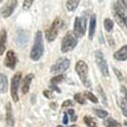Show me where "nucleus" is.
Returning a JSON list of instances; mask_svg holds the SVG:
<instances>
[{
  "mask_svg": "<svg viewBox=\"0 0 127 127\" xmlns=\"http://www.w3.org/2000/svg\"><path fill=\"white\" fill-rule=\"evenodd\" d=\"M113 26H114V24H113V21H112L111 19L106 18V19L104 20V28H105L106 31L110 32V31L113 29Z\"/></svg>",
  "mask_w": 127,
  "mask_h": 127,
  "instance_id": "22",
  "label": "nucleus"
},
{
  "mask_svg": "<svg viewBox=\"0 0 127 127\" xmlns=\"http://www.w3.org/2000/svg\"><path fill=\"white\" fill-rule=\"evenodd\" d=\"M114 10H115V17L117 18V20L121 24H123L127 29V14H126V12L121 8V6L119 4L114 5Z\"/></svg>",
  "mask_w": 127,
  "mask_h": 127,
  "instance_id": "11",
  "label": "nucleus"
},
{
  "mask_svg": "<svg viewBox=\"0 0 127 127\" xmlns=\"http://www.w3.org/2000/svg\"><path fill=\"white\" fill-rule=\"evenodd\" d=\"M104 125L105 127H121V124L111 117L104 120Z\"/></svg>",
  "mask_w": 127,
  "mask_h": 127,
  "instance_id": "19",
  "label": "nucleus"
},
{
  "mask_svg": "<svg viewBox=\"0 0 127 127\" xmlns=\"http://www.w3.org/2000/svg\"><path fill=\"white\" fill-rule=\"evenodd\" d=\"M6 41H7V32L5 29L0 31V55H2L6 49Z\"/></svg>",
  "mask_w": 127,
  "mask_h": 127,
  "instance_id": "15",
  "label": "nucleus"
},
{
  "mask_svg": "<svg viewBox=\"0 0 127 127\" xmlns=\"http://www.w3.org/2000/svg\"><path fill=\"white\" fill-rule=\"evenodd\" d=\"M83 120H84V123L88 127H97V123L95 122V120L91 116H84Z\"/></svg>",
  "mask_w": 127,
  "mask_h": 127,
  "instance_id": "20",
  "label": "nucleus"
},
{
  "mask_svg": "<svg viewBox=\"0 0 127 127\" xmlns=\"http://www.w3.org/2000/svg\"><path fill=\"white\" fill-rule=\"evenodd\" d=\"M16 63H17V58H16V55H15L14 51L13 50L7 51L5 59H4V65L6 67H8L9 69L13 70L16 67Z\"/></svg>",
  "mask_w": 127,
  "mask_h": 127,
  "instance_id": "10",
  "label": "nucleus"
},
{
  "mask_svg": "<svg viewBox=\"0 0 127 127\" xmlns=\"http://www.w3.org/2000/svg\"><path fill=\"white\" fill-rule=\"evenodd\" d=\"M44 52V45H43V35L41 31H37L34 38V44L30 51V58L33 61H38Z\"/></svg>",
  "mask_w": 127,
  "mask_h": 127,
  "instance_id": "1",
  "label": "nucleus"
},
{
  "mask_svg": "<svg viewBox=\"0 0 127 127\" xmlns=\"http://www.w3.org/2000/svg\"><path fill=\"white\" fill-rule=\"evenodd\" d=\"M72 105H74L72 100H65L64 102L62 103V107L63 108H64V107H69V106H72Z\"/></svg>",
  "mask_w": 127,
  "mask_h": 127,
  "instance_id": "33",
  "label": "nucleus"
},
{
  "mask_svg": "<svg viewBox=\"0 0 127 127\" xmlns=\"http://www.w3.org/2000/svg\"><path fill=\"white\" fill-rule=\"evenodd\" d=\"M86 27H87V18H86V16L84 14L82 16H80V17H76L75 18L73 32L78 38L84 36V34L86 32Z\"/></svg>",
  "mask_w": 127,
  "mask_h": 127,
  "instance_id": "5",
  "label": "nucleus"
},
{
  "mask_svg": "<svg viewBox=\"0 0 127 127\" xmlns=\"http://www.w3.org/2000/svg\"><path fill=\"white\" fill-rule=\"evenodd\" d=\"M50 88H51V90H56L58 93H60V92H61V90L57 87V85H56V84H51V85H50Z\"/></svg>",
  "mask_w": 127,
  "mask_h": 127,
  "instance_id": "36",
  "label": "nucleus"
},
{
  "mask_svg": "<svg viewBox=\"0 0 127 127\" xmlns=\"http://www.w3.org/2000/svg\"><path fill=\"white\" fill-rule=\"evenodd\" d=\"M118 103H119V107H120L123 115L125 117H127V104L125 103V101L123 99H119L118 100Z\"/></svg>",
  "mask_w": 127,
  "mask_h": 127,
  "instance_id": "23",
  "label": "nucleus"
},
{
  "mask_svg": "<svg viewBox=\"0 0 127 127\" xmlns=\"http://www.w3.org/2000/svg\"><path fill=\"white\" fill-rule=\"evenodd\" d=\"M70 66V61L67 58H60L56 61L54 65H52L50 71L51 73H61L66 71Z\"/></svg>",
  "mask_w": 127,
  "mask_h": 127,
  "instance_id": "8",
  "label": "nucleus"
},
{
  "mask_svg": "<svg viewBox=\"0 0 127 127\" xmlns=\"http://www.w3.org/2000/svg\"><path fill=\"white\" fill-rule=\"evenodd\" d=\"M94 55H95V60H96L97 66L99 67L101 73L104 76H108L109 75V69H108V65H107V62L104 58L103 53L100 50H97V51H95Z\"/></svg>",
  "mask_w": 127,
  "mask_h": 127,
  "instance_id": "7",
  "label": "nucleus"
},
{
  "mask_svg": "<svg viewBox=\"0 0 127 127\" xmlns=\"http://www.w3.org/2000/svg\"><path fill=\"white\" fill-rule=\"evenodd\" d=\"M84 97L87 98V99H89V100H90L91 102H93V103H98V99H97V97L95 96L93 93H91V92H89V91L84 92Z\"/></svg>",
  "mask_w": 127,
  "mask_h": 127,
  "instance_id": "21",
  "label": "nucleus"
},
{
  "mask_svg": "<svg viewBox=\"0 0 127 127\" xmlns=\"http://www.w3.org/2000/svg\"><path fill=\"white\" fill-rule=\"evenodd\" d=\"M74 99H75V101H76L77 103H79V104H81V105L85 104V97L82 96V94H80V93H76V94L74 95Z\"/></svg>",
  "mask_w": 127,
  "mask_h": 127,
  "instance_id": "26",
  "label": "nucleus"
},
{
  "mask_svg": "<svg viewBox=\"0 0 127 127\" xmlns=\"http://www.w3.org/2000/svg\"><path fill=\"white\" fill-rule=\"evenodd\" d=\"M77 36L74 34V32L72 31H69L65 34V36L63 37L62 39V42H61V52L63 53H67L71 50H73L77 43H78V40H77Z\"/></svg>",
  "mask_w": 127,
  "mask_h": 127,
  "instance_id": "2",
  "label": "nucleus"
},
{
  "mask_svg": "<svg viewBox=\"0 0 127 127\" xmlns=\"http://www.w3.org/2000/svg\"><path fill=\"white\" fill-rule=\"evenodd\" d=\"M57 127H64V126H61V125H58ZM71 127H74V126H71Z\"/></svg>",
  "mask_w": 127,
  "mask_h": 127,
  "instance_id": "38",
  "label": "nucleus"
},
{
  "mask_svg": "<svg viewBox=\"0 0 127 127\" xmlns=\"http://www.w3.org/2000/svg\"><path fill=\"white\" fill-rule=\"evenodd\" d=\"M75 70H76L82 84L85 87H90L91 83L88 80V66L86 64V62H84L83 60L77 61L76 65H75Z\"/></svg>",
  "mask_w": 127,
  "mask_h": 127,
  "instance_id": "3",
  "label": "nucleus"
},
{
  "mask_svg": "<svg viewBox=\"0 0 127 127\" xmlns=\"http://www.w3.org/2000/svg\"><path fill=\"white\" fill-rule=\"evenodd\" d=\"M52 108H56V103H50Z\"/></svg>",
  "mask_w": 127,
  "mask_h": 127,
  "instance_id": "37",
  "label": "nucleus"
},
{
  "mask_svg": "<svg viewBox=\"0 0 127 127\" xmlns=\"http://www.w3.org/2000/svg\"><path fill=\"white\" fill-rule=\"evenodd\" d=\"M34 75L33 74H27L24 79L22 80V86H21V92L23 94H27L28 91H29V87H30V84H31V81H32Z\"/></svg>",
  "mask_w": 127,
  "mask_h": 127,
  "instance_id": "13",
  "label": "nucleus"
},
{
  "mask_svg": "<svg viewBox=\"0 0 127 127\" xmlns=\"http://www.w3.org/2000/svg\"><path fill=\"white\" fill-rule=\"evenodd\" d=\"M63 26V21L60 18H56L53 22L50 28H48L45 31V37L49 42H52L58 35V31L62 28Z\"/></svg>",
  "mask_w": 127,
  "mask_h": 127,
  "instance_id": "4",
  "label": "nucleus"
},
{
  "mask_svg": "<svg viewBox=\"0 0 127 127\" xmlns=\"http://www.w3.org/2000/svg\"><path fill=\"white\" fill-rule=\"evenodd\" d=\"M121 92H122V94H123V100H124L125 103L127 104V88L124 87V86H122V87H121Z\"/></svg>",
  "mask_w": 127,
  "mask_h": 127,
  "instance_id": "32",
  "label": "nucleus"
},
{
  "mask_svg": "<svg viewBox=\"0 0 127 127\" xmlns=\"http://www.w3.org/2000/svg\"><path fill=\"white\" fill-rule=\"evenodd\" d=\"M100 1H101V0H100Z\"/></svg>",
  "mask_w": 127,
  "mask_h": 127,
  "instance_id": "40",
  "label": "nucleus"
},
{
  "mask_svg": "<svg viewBox=\"0 0 127 127\" xmlns=\"http://www.w3.org/2000/svg\"><path fill=\"white\" fill-rule=\"evenodd\" d=\"M33 2L34 0H24L23 1V9L24 10H29L31 8V6L33 5Z\"/></svg>",
  "mask_w": 127,
  "mask_h": 127,
  "instance_id": "28",
  "label": "nucleus"
},
{
  "mask_svg": "<svg viewBox=\"0 0 127 127\" xmlns=\"http://www.w3.org/2000/svg\"><path fill=\"white\" fill-rule=\"evenodd\" d=\"M95 114H96L99 118L104 119V118H106V117H107L108 112H107V111H105V110H102V109H95Z\"/></svg>",
  "mask_w": 127,
  "mask_h": 127,
  "instance_id": "27",
  "label": "nucleus"
},
{
  "mask_svg": "<svg viewBox=\"0 0 127 127\" xmlns=\"http://www.w3.org/2000/svg\"><path fill=\"white\" fill-rule=\"evenodd\" d=\"M17 6V0H8V1L1 7V15L4 18H8L12 15V13L14 12L15 8Z\"/></svg>",
  "mask_w": 127,
  "mask_h": 127,
  "instance_id": "9",
  "label": "nucleus"
},
{
  "mask_svg": "<svg viewBox=\"0 0 127 127\" xmlns=\"http://www.w3.org/2000/svg\"><path fill=\"white\" fill-rule=\"evenodd\" d=\"M21 80H22V74H21V72H17L12 77V80H11V88H10V91H11L12 100L14 102H17L19 100V97H18V88H19V84H20Z\"/></svg>",
  "mask_w": 127,
  "mask_h": 127,
  "instance_id": "6",
  "label": "nucleus"
},
{
  "mask_svg": "<svg viewBox=\"0 0 127 127\" xmlns=\"http://www.w3.org/2000/svg\"><path fill=\"white\" fill-rule=\"evenodd\" d=\"M63 124H67L68 123V114H67V112H64V115H63Z\"/></svg>",
  "mask_w": 127,
  "mask_h": 127,
  "instance_id": "35",
  "label": "nucleus"
},
{
  "mask_svg": "<svg viewBox=\"0 0 127 127\" xmlns=\"http://www.w3.org/2000/svg\"><path fill=\"white\" fill-rule=\"evenodd\" d=\"M97 91H98V93L100 94V96H101L102 103H103L104 105H107V98H106V96H105V92L103 91V89H102V87H101L100 85L97 86Z\"/></svg>",
  "mask_w": 127,
  "mask_h": 127,
  "instance_id": "25",
  "label": "nucleus"
},
{
  "mask_svg": "<svg viewBox=\"0 0 127 127\" xmlns=\"http://www.w3.org/2000/svg\"><path fill=\"white\" fill-rule=\"evenodd\" d=\"M67 112V114H68V116L70 117V120L71 121H76V119H77V116H76V114H75V111L73 110V109H69V110H67L66 111Z\"/></svg>",
  "mask_w": 127,
  "mask_h": 127,
  "instance_id": "29",
  "label": "nucleus"
},
{
  "mask_svg": "<svg viewBox=\"0 0 127 127\" xmlns=\"http://www.w3.org/2000/svg\"><path fill=\"white\" fill-rule=\"evenodd\" d=\"M6 123L10 127H13L14 123H15L14 116H13V111H12V106H11L10 102H8L6 104Z\"/></svg>",
  "mask_w": 127,
  "mask_h": 127,
  "instance_id": "12",
  "label": "nucleus"
},
{
  "mask_svg": "<svg viewBox=\"0 0 127 127\" xmlns=\"http://www.w3.org/2000/svg\"><path fill=\"white\" fill-rule=\"evenodd\" d=\"M118 4L121 6V8L127 13V0H118Z\"/></svg>",
  "mask_w": 127,
  "mask_h": 127,
  "instance_id": "31",
  "label": "nucleus"
},
{
  "mask_svg": "<svg viewBox=\"0 0 127 127\" xmlns=\"http://www.w3.org/2000/svg\"><path fill=\"white\" fill-rule=\"evenodd\" d=\"M113 71H114V73L116 74V76H117V78L119 79V80H122V78H123V76H122V74H121V72L117 69V68H113Z\"/></svg>",
  "mask_w": 127,
  "mask_h": 127,
  "instance_id": "34",
  "label": "nucleus"
},
{
  "mask_svg": "<svg viewBox=\"0 0 127 127\" xmlns=\"http://www.w3.org/2000/svg\"><path fill=\"white\" fill-rule=\"evenodd\" d=\"M0 1H3V0H0Z\"/></svg>",
  "mask_w": 127,
  "mask_h": 127,
  "instance_id": "39",
  "label": "nucleus"
},
{
  "mask_svg": "<svg viewBox=\"0 0 127 127\" xmlns=\"http://www.w3.org/2000/svg\"><path fill=\"white\" fill-rule=\"evenodd\" d=\"M8 87V79L7 76L4 75L3 73H0V92L5 93L7 91Z\"/></svg>",
  "mask_w": 127,
  "mask_h": 127,
  "instance_id": "17",
  "label": "nucleus"
},
{
  "mask_svg": "<svg viewBox=\"0 0 127 127\" xmlns=\"http://www.w3.org/2000/svg\"><path fill=\"white\" fill-rule=\"evenodd\" d=\"M80 3V0H67V2H66V8L68 11H75L78 7Z\"/></svg>",
  "mask_w": 127,
  "mask_h": 127,
  "instance_id": "18",
  "label": "nucleus"
},
{
  "mask_svg": "<svg viewBox=\"0 0 127 127\" xmlns=\"http://www.w3.org/2000/svg\"><path fill=\"white\" fill-rule=\"evenodd\" d=\"M114 58L118 61H124L127 59V45L122 46L119 50H117L114 53Z\"/></svg>",
  "mask_w": 127,
  "mask_h": 127,
  "instance_id": "14",
  "label": "nucleus"
},
{
  "mask_svg": "<svg viewBox=\"0 0 127 127\" xmlns=\"http://www.w3.org/2000/svg\"><path fill=\"white\" fill-rule=\"evenodd\" d=\"M43 95H44L46 98L51 99V98H53V90H51V89H46V90L43 91Z\"/></svg>",
  "mask_w": 127,
  "mask_h": 127,
  "instance_id": "30",
  "label": "nucleus"
},
{
  "mask_svg": "<svg viewBox=\"0 0 127 127\" xmlns=\"http://www.w3.org/2000/svg\"><path fill=\"white\" fill-rule=\"evenodd\" d=\"M63 80H64V75L63 74H58V75H56V76L51 78V84H56L57 85L58 83L62 82Z\"/></svg>",
  "mask_w": 127,
  "mask_h": 127,
  "instance_id": "24",
  "label": "nucleus"
},
{
  "mask_svg": "<svg viewBox=\"0 0 127 127\" xmlns=\"http://www.w3.org/2000/svg\"><path fill=\"white\" fill-rule=\"evenodd\" d=\"M95 29H96V15H91L89 21V32H88V36L90 40L93 38L95 34Z\"/></svg>",
  "mask_w": 127,
  "mask_h": 127,
  "instance_id": "16",
  "label": "nucleus"
}]
</instances>
